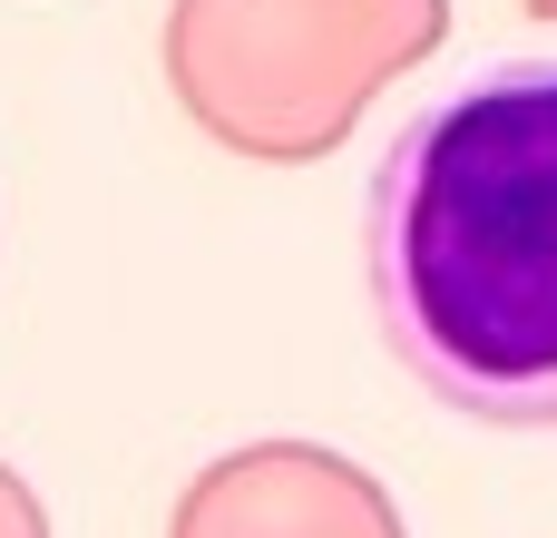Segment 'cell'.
Wrapping results in <instances>:
<instances>
[{
	"label": "cell",
	"mask_w": 557,
	"mask_h": 538,
	"mask_svg": "<svg viewBox=\"0 0 557 538\" xmlns=\"http://www.w3.org/2000/svg\"><path fill=\"white\" fill-rule=\"evenodd\" d=\"M392 363L480 431H557V49L431 88L362 176Z\"/></svg>",
	"instance_id": "cell-1"
}]
</instances>
